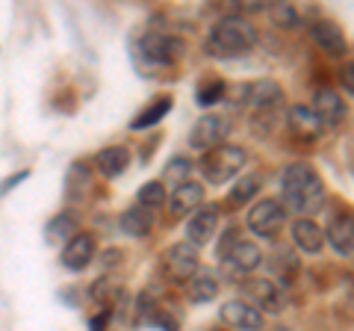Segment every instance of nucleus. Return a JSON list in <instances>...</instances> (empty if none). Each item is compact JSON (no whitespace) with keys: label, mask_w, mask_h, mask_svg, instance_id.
Segmentation results:
<instances>
[{"label":"nucleus","mask_w":354,"mask_h":331,"mask_svg":"<svg viewBox=\"0 0 354 331\" xmlns=\"http://www.w3.org/2000/svg\"><path fill=\"white\" fill-rule=\"evenodd\" d=\"M281 190H283V211L290 207L295 213H313L325 198L322 178L316 175L313 166L307 163H292L286 166L281 175Z\"/></svg>","instance_id":"1"},{"label":"nucleus","mask_w":354,"mask_h":331,"mask_svg":"<svg viewBox=\"0 0 354 331\" xmlns=\"http://www.w3.org/2000/svg\"><path fill=\"white\" fill-rule=\"evenodd\" d=\"M257 45V30H254L245 18H221L218 24L209 30L207 36V53L216 60H236V57H245V53L254 51Z\"/></svg>","instance_id":"2"},{"label":"nucleus","mask_w":354,"mask_h":331,"mask_svg":"<svg viewBox=\"0 0 354 331\" xmlns=\"http://www.w3.org/2000/svg\"><path fill=\"white\" fill-rule=\"evenodd\" d=\"M245 163H248V151L242 145H218L201 157V175L209 184L221 186V184L234 181L245 169Z\"/></svg>","instance_id":"3"},{"label":"nucleus","mask_w":354,"mask_h":331,"mask_svg":"<svg viewBox=\"0 0 354 331\" xmlns=\"http://www.w3.org/2000/svg\"><path fill=\"white\" fill-rule=\"evenodd\" d=\"M183 42L174 36H162V33H148L145 39L139 42V53L148 65H157V69H169L177 60L183 57Z\"/></svg>","instance_id":"4"},{"label":"nucleus","mask_w":354,"mask_h":331,"mask_svg":"<svg viewBox=\"0 0 354 331\" xmlns=\"http://www.w3.org/2000/svg\"><path fill=\"white\" fill-rule=\"evenodd\" d=\"M283 222H286V211L278 198H263L245 216L248 231H254L257 237H274L283 228Z\"/></svg>","instance_id":"5"},{"label":"nucleus","mask_w":354,"mask_h":331,"mask_svg":"<svg viewBox=\"0 0 354 331\" xmlns=\"http://www.w3.org/2000/svg\"><path fill=\"white\" fill-rule=\"evenodd\" d=\"M221 267L227 269V275H234V278H242V275L254 272L263 263V251L254 246L251 240H234L230 246L221 251Z\"/></svg>","instance_id":"6"},{"label":"nucleus","mask_w":354,"mask_h":331,"mask_svg":"<svg viewBox=\"0 0 354 331\" xmlns=\"http://www.w3.org/2000/svg\"><path fill=\"white\" fill-rule=\"evenodd\" d=\"M227 134H230V121L225 118V116H201L192 125V130H189V145L195 148V151H213V148H218L221 142L227 139Z\"/></svg>","instance_id":"7"},{"label":"nucleus","mask_w":354,"mask_h":331,"mask_svg":"<svg viewBox=\"0 0 354 331\" xmlns=\"http://www.w3.org/2000/svg\"><path fill=\"white\" fill-rule=\"evenodd\" d=\"M245 296H248V305H254L257 311H272V314H281L286 307V293L281 284H274L272 278H251L245 281Z\"/></svg>","instance_id":"8"},{"label":"nucleus","mask_w":354,"mask_h":331,"mask_svg":"<svg viewBox=\"0 0 354 331\" xmlns=\"http://www.w3.org/2000/svg\"><path fill=\"white\" fill-rule=\"evenodd\" d=\"M162 267L169 272L171 281H189L192 275L201 269V263H198V249H192L189 242H174V246L165 249Z\"/></svg>","instance_id":"9"},{"label":"nucleus","mask_w":354,"mask_h":331,"mask_svg":"<svg viewBox=\"0 0 354 331\" xmlns=\"http://www.w3.org/2000/svg\"><path fill=\"white\" fill-rule=\"evenodd\" d=\"M216 228H218V207L204 204V207H198V211L192 213V219L186 222V240H189L192 249H201L213 240Z\"/></svg>","instance_id":"10"},{"label":"nucleus","mask_w":354,"mask_h":331,"mask_svg":"<svg viewBox=\"0 0 354 331\" xmlns=\"http://www.w3.org/2000/svg\"><path fill=\"white\" fill-rule=\"evenodd\" d=\"M218 316L225 319V325L239 328V331H260L263 328V314L254 305H248L245 299H230L221 305Z\"/></svg>","instance_id":"11"},{"label":"nucleus","mask_w":354,"mask_h":331,"mask_svg":"<svg viewBox=\"0 0 354 331\" xmlns=\"http://www.w3.org/2000/svg\"><path fill=\"white\" fill-rule=\"evenodd\" d=\"M169 202V211H171V216H189V213H195L198 207L204 204V186L198 184V181H183V184H177L174 190H171V195L165 198Z\"/></svg>","instance_id":"12"},{"label":"nucleus","mask_w":354,"mask_h":331,"mask_svg":"<svg viewBox=\"0 0 354 331\" xmlns=\"http://www.w3.org/2000/svg\"><path fill=\"white\" fill-rule=\"evenodd\" d=\"M310 109L322 121V127H339L342 118H346V101H342L334 89H316L313 107Z\"/></svg>","instance_id":"13"},{"label":"nucleus","mask_w":354,"mask_h":331,"mask_svg":"<svg viewBox=\"0 0 354 331\" xmlns=\"http://www.w3.org/2000/svg\"><path fill=\"white\" fill-rule=\"evenodd\" d=\"M95 258V237L92 234H74L62 249V267L71 272H83Z\"/></svg>","instance_id":"14"},{"label":"nucleus","mask_w":354,"mask_h":331,"mask_svg":"<svg viewBox=\"0 0 354 331\" xmlns=\"http://www.w3.org/2000/svg\"><path fill=\"white\" fill-rule=\"evenodd\" d=\"M310 39H313L319 51H325L328 57H346L348 53V42L334 21H316V24L310 27Z\"/></svg>","instance_id":"15"},{"label":"nucleus","mask_w":354,"mask_h":331,"mask_svg":"<svg viewBox=\"0 0 354 331\" xmlns=\"http://www.w3.org/2000/svg\"><path fill=\"white\" fill-rule=\"evenodd\" d=\"M325 242L334 246L337 255L351 258V249H354V222H351V213H337L334 219H330V225L325 231Z\"/></svg>","instance_id":"16"},{"label":"nucleus","mask_w":354,"mask_h":331,"mask_svg":"<svg viewBox=\"0 0 354 331\" xmlns=\"http://www.w3.org/2000/svg\"><path fill=\"white\" fill-rule=\"evenodd\" d=\"M290 130H292L295 139L313 142V139H319V134H322V121L316 118V113L310 107L298 104V107L290 109Z\"/></svg>","instance_id":"17"},{"label":"nucleus","mask_w":354,"mask_h":331,"mask_svg":"<svg viewBox=\"0 0 354 331\" xmlns=\"http://www.w3.org/2000/svg\"><path fill=\"white\" fill-rule=\"evenodd\" d=\"M292 242L304 255H319L325 249V231L316 222H310V219H298L292 225Z\"/></svg>","instance_id":"18"},{"label":"nucleus","mask_w":354,"mask_h":331,"mask_svg":"<svg viewBox=\"0 0 354 331\" xmlns=\"http://www.w3.org/2000/svg\"><path fill=\"white\" fill-rule=\"evenodd\" d=\"M95 166H97V172H101L104 178H118V175L130 166V151L124 145H109L104 151H97Z\"/></svg>","instance_id":"19"},{"label":"nucleus","mask_w":354,"mask_h":331,"mask_svg":"<svg viewBox=\"0 0 354 331\" xmlns=\"http://www.w3.org/2000/svg\"><path fill=\"white\" fill-rule=\"evenodd\" d=\"M242 92H245L248 98L245 101L254 107V109H266V107H274V104H281V98H283V89L274 80H257V83H251V86H242Z\"/></svg>","instance_id":"20"},{"label":"nucleus","mask_w":354,"mask_h":331,"mask_svg":"<svg viewBox=\"0 0 354 331\" xmlns=\"http://www.w3.org/2000/svg\"><path fill=\"white\" fill-rule=\"evenodd\" d=\"M171 113V98L169 95H160V98H153V101L142 109V113L130 121V127L133 130H145V127H153V125H160V121Z\"/></svg>","instance_id":"21"},{"label":"nucleus","mask_w":354,"mask_h":331,"mask_svg":"<svg viewBox=\"0 0 354 331\" xmlns=\"http://www.w3.org/2000/svg\"><path fill=\"white\" fill-rule=\"evenodd\" d=\"M216 296H218V278L209 269H198L189 278V299L204 305V302H213Z\"/></svg>","instance_id":"22"},{"label":"nucleus","mask_w":354,"mask_h":331,"mask_svg":"<svg viewBox=\"0 0 354 331\" xmlns=\"http://www.w3.org/2000/svg\"><path fill=\"white\" fill-rule=\"evenodd\" d=\"M153 225V213L142 211V207H130V211L121 216V231L130 237H148Z\"/></svg>","instance_id":"23"},{"label":"nucleus","mask_w":354,"mask_h":331,"mask_svg":"<svg viewBox=\"0 0 354 331\" xmlns=\"http://www.w3.org/2000/svg\"><path fill=\"white\" fill-rule=\"evenodd\" d=\"M74 234H77V216H71V213L53 216L48 228H44V240L53 242V246H57V242H68Z\"/></svg>","instance_id":"24"},{"label":"nucleus","mask_w":354,"mask_h":331,"mask_svg":"<svg viewBox=\"0 0 354 331\" xmlns=\"http://www.w3.org/2000/svg\"><path fill=\"white\" fill-rule=\"evenodd\" d=\"M165 198H169V193H165L162 181H148L139 186L136 193V207H142V211H160V207L165 204Z\"/></svg>","instance_id":"25"},{"label":"nucleus","mask_w":354,"mask_h":331,"mask_svg":"<svg viewBox=\"0 0 354 331\" xmlns=\"http://www.w3.org/2000/svg\"><path fill=\"white\" fill-rule=\"evenodd\" d=\"M260 186H263V175H260V172L245 175V178L236 181V184H234V190H230V204H234V207L248 204L251 198L260 193Z\"/></svg>","instance_id":"26"},{"label":"nucleus","mask_w":354,"mask_h":331,"mask_svg":"<svg viewBox=\"0 0 354 331\" xmlns=\"http://www.w3.org/2000/svg\"><path fill=\"white\" fill-rule=\"evenodd\" d=\"M269 15L272 21L278 24L281 30H295L298 27V12H295V6L292 3H274L269 9Z\"/></svg>","instance_id":"27"},{"label":"nucleus","mask_w":354,"mask_h":331,"mask_svg":"<svg viewBox=\"0 0 354 331\" xmlns=\"http://www.w3.org/2000/svg\"><path fill=\"white\" fill-rule=\"evenodd\" d=\"M88 184V169L83 163H74L68 169V181H65V190H68V198H80L83 186Z\"/></svg>","instance_id":"28"},{"label":"nucleus","mask_w":354,"mask_h":331,"mask_svg":"<svg viewBox=\"0 0 354 331\" xmlns=\"http://www.w3.org/2000/svg\"><path fill=\"white\" fill-rule=\"evenodd\" d=\"M225 92H227V86L221 83V80H209V83H204V86H198V98H195V101L201 104V107H209V104L221 101V98H225Z\"/></svg>","instance_id":"29"},{"label":"nucleus","mask_w":354,"mask_h":331,"mask_svg":"<svg viewBox=\"0 0 354 331\" xmlns=\"http://www.w3.org/2000/svg\"><path fill=\"white\" fill-rule=\"evenodd\" d=\"M189 172H192V163L186 160V157H171L169 163H165V178H171L174 186H177V184H183Z\"/></svg>","instance_id":"30"},{"label":"nucleus","mask_w":354,"mask_h":331,"mask_svg":"<svg viewBox=\"0 0 354 331\" xmlns=\"http://www.w3.org/2000/svg\"><path fill=\"white\" fill-rule=\"evenodd\" d=\"M113 293H115V281H109V278L95 281V287H92V296H95L97 302H106Z\"/></svg>","instance_id":"31"},{"label":"nucleus","mask_w":354,"mask_h":331,"mask_svg":"<svg viewBox=\"0 0 354 331\" xmlns=\"http://www.w3.org/2000/svg\"><path fill=\"white\" fill-rule=\"evenodd\" d=\"M24 178H27V172H18V175H15V178H6L3 184H0V195H6L9 190H12V186H18V184H21V181H24Z\"/></svg>","instance_id":"32"},{"label":"nucleus","mask_w":354,"mask_h":331,"mask_svg":"<svg viewBox=\"0 0 354 331\" xmlns=\"http://www.w3.org/2000/svg\"><path fill=\"white\" fill-rule=\"evenodd\" d=\"M339 80H342V86H346V95H354V80H351V62L346 65V69H342Z\"/></svg>","instance_id":"33"},{"label":"nucleus","mask_w":354,"mask_h":331,"mask_svg":"<svg viewBox=\"0 0 354 331\" xmlns=\"http://www.w3.org/2000/svg\"><path fill=\"white\" fill-rule=\"evenodd\" d=\"M106 323H109V311H101V314L92 319V323H88V328H92V331H104Z\"/></svg>","instance_id":"34"}]
</instances>
